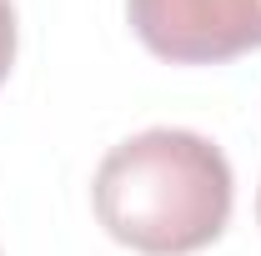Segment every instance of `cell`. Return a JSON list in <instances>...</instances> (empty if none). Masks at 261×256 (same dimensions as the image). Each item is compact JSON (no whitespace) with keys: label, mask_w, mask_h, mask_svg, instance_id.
I'll use <instances>...</instances> for the list:
<instances>
[{"label":"cell","mask_w":261,"mask_h":256,"mask_svg":"<svg viewBox=\"0 0 261 256\" xmlns=\"http://www.w3.org/2000/svg\"><path fill=\"white\" fill-rule=\"evenodd\" d=\"M100 226L141 256H191L231 221V161L216 141L151 126L111 146L91 186Z\"/></svg>","instance_id":"6da1fadb"},{"label":"cell","mask_w":261,"mask_h":256,"mask_svg":"<svg viewBox=\"0 0 261 256\" xmlns=\"http://www.w3.org/2000/svg\"><path fill=\"white\" fill-rule=\"evenodd\" d=\"M15 40H20V31H15V5L0 0V86H5V75L15 65Z\"/></svg>","instance_id":"3957f363"},{"label":"cell","mask_w":261,"mask_h":256,"mask_svg":"<svg viewBox=\"0 0 261 256\" xmlns=\"http://www.w3.org/2000/svg\"><path fill=\"white\" fill-rule=\"evenodd\" d=\"M141 45L176 65H216L261 50V0H126Z\"/></svg>","instance_id":"7a4b0ae2"},{"label":"cell","mask_w":261,"mask_h":256,"mask_svg":"<svg viewBox=\"0 0 261 256\" xmlns=\"http://www.w3.org/2000/svg\"><path fill=\"white\" fill-rule=\"evenodd\" d=\"M256 221H261V196H256Z\"/></svg>","instance_id":"277c9868"}]
</instances>
